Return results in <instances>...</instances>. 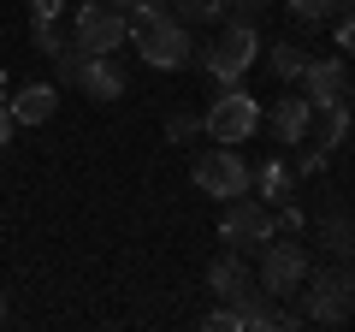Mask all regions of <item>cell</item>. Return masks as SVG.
<instances>
[{
    "mask_svg": "<svg viewBox=\"0 0 355 332\" xmlns=\"http://www.w3.org/2000/svg\"><path fill=\"white\" fill-rule=\"evenodd\" d=\"M349 308H355V267H349V261L308 267V279H302V308H296V315H302V320H320V326H338V320H349Z\"/></svg>",
    "mask_w": 355,
    "mask_h": 332,
    "instance_id": "cell-1",
    "label": "cell"
},
{
    "mask_svg": "<svg viewBox=\"0 0 355 332\" xmlns=\"http://www.w3.org/2000/svg\"><path fill=\"white\" fill-rule=\"evenodd\" d=\"M130 42L137 53L154 65V72H178V65H190V24H178L172 13H137L130 18Z\"/></svg>",
    "mask_w": 355,
    "mask_h": 332,
    "instance_id": "cell-2",
    "label": "cell"
},
{
    "mask_svg": "<svg viewBox=\"0 0 355 332\" xmlns=\"http://www.w3.org/2000/svg\"><path fill=\"white\" fill-rule=\"evenodd\" d=\"M202 131L214 142H231V149H237V142H249L254 131H261V101H254L243 83H219L214 107L202 113Z\"/></svg>",
    "mask_w": 355,
    "mask_h": 332,
    "instance_id": "cell-3",
    "label": "cell"
},
{
    "mask_svg": "<svg viewBox=\"0 0 355 332\" xmlns=\"http://www.w3.org/2000/svg\"><path fill=\"white\" fill-rule=\"evenodd\" d=\"M308 267H314V261H308V249L296 243V231H291V238H279V231H272V238L261 243L254 285H261L266 297H296V291H302V279H308Z\"/></svg>",
    "mask_w": 355,
    "mask_h": 332,
    "instance_id": "cell-4",
    "label": "cell"
},
{
    "mask_svg": "<svg viewBox=\"0 0 355 332\" xmlns=\"http://www.w3.org/2000/svg\"><path fill=\"white\" fill-rule=\"evenodd\" d=\"M254 60H261V36H254V24H225V36L202 53V65H207L214 83H243Z\"/></svg>",
    "mask_w": 355,
    "mask_h": 332,
    "instance_id": "cell-5",
    "label": "cell"
},
{
    "mask_svg": "<svg viewBox=\"0 0 355 332\" xmlns=\"http://www.w3.org/2000/svg\"><path fill=\"white\" fill-rule=\"evenodd\" d=\"M71 42H77L83 53H119V48L130 42V18L119 13L113 0H95V6H77Z\"/></svg>",
    "mask_w": 355,
    "mask_h": 332,
    "instance_id": "cell-6",
    "label": "cell"
},
{
    "mask_svg": "<svg viewBox=\"0 0 355 332\" xmlns=\"http://www.w3.org/2000/svg\"><path fill=\"white\" fill-rule=\"evenodd\" d=\"M279 231V219H272V208L261 202V196H231L225 202V219H219V238L231 243V249H261L266 238Z\"/></svg>",
    "mask_w": 355,
    "mask_h": 332,
    "instance_id": "cell-7",
    "label": "cell"
},
{
    "mask_svg": "<svg viewBox=\"0 0 355 332\" xmlns=\"http://www.w3.org/2000/svg\"><path fill=\"white\" fill-rule=\"evenodd\" d=\"M196 190H202V196H219V202L243 196V190H249V160H243L231 142L207 149L202 160H196Z\"/></svg>",
    "mask_w": 355,
    "mask_h": 332,
    "instance_id": "cell-8",
    "label": "cell"
},
{
    "mask_svg": "<svg viewBox=\"0 0 355 332\" xmlns=\"http://www.w3.org/2000/svg\"><path fill=\"white\" fill-rule=\"evenodd\" d=\"M266 131H272L279 149H302L308 131H314V101H308V95H279L272 113H266Z\"/></svg>",
    "mask_w": 355,
    "mask_h": 332,
    "instance_id": "cell-9",
    "label": "cell"
},
{
    "mask_svg": "<svg viewBox=\"0 0 355 332\" xmlns=\"http://www.w3.org/2000/svg\"><path fill=\"white\" fill-rule=\"evenodd\" d=\"M207 291H214L225 308H237L243 297L261 291V285H254V273H249V261H243V249H225V256H214V267H207Z\"/></svg>",
    "mask_w": 355,
    "mask_h": 332,
    "instance_id": "cell-10",
    "label": "cell"
},
{
    "mask_svg": "<svg viewBox=\"0 0 355 332\" xmlns=\"http://www.w3.org/2000/svg\"><path fill=\"white\" fill-rule=\"evenodd\" d=\"M302 95L314 107L349 101V65H343V60H308L302 65Z\"/></svg>",
    "mask_w": 355,
    "mask_h": 332,
    "instance_id": "cell-11",
    "label": "cell"
},
{
    "mask_svg": "<svg viewBox=\"0 0 355 332\" xmlns=\"http://www.w3.org/2000/svg\"><path fill=\"white\" fill-rule=\"evenodd\" d=\"M6 113H12V125H48L60 113V90L53 83H24V90L6 95Z\"/></svg>",
    "mask_w": 355,
    "mask_h": 332,
    "instance_id": "cell-12",
    "label": "cell"
},
{
    "mask_svg": "<svg viewBox=\"0 0 355 332\" xmlns=\"http://www.w3.org/2000/svg\"><path fill=\"white\" fill-rule=\"evenodd\" d=\"M77 90H83L89 101H119V95H125V72L113 65V53H89V60H83V77H77Z\"/></svg>",
    "mask_w": 355,
    "mask_h": 332,
    "instance_id": "cell-13",
    "label": "cell"
},
{
    "mask_svg": "<svg viewBox=\"0 0 355 332\" xmlns=\"http://www.w3.org/2000/svg\"><path fill=\"white\" fill-rule=\"evenodd\" d=\"M320 249L326 261H355V214H320Z\"/></svg>",
    "mask_w": 355,
    "mask_h": 332,
    "instance_id": "cell-14",
    "label": "cell"
},
{
    "mask_svg": "<svg viewBox=\"0 0 355 332\" xmlns=\"http://www.w3.org/2000/svg\"><path fill=\"white\" fill-rule=\"evenodd\" d=\"M249 196H261L266 208L291 202V166H284V160H266L261 172H249Z\"/></svg>",
    "mask_w": 355,
    "mask_h": 332,
    "instance_id": "cell-15",
    "label": "cell"
},
{
    "mask_svg": "<svg viewBox=\"0 0 355 332\" xmlns=\"http://www.w3.org/2000/svg\"><path fill=\"white\" fill-rule=\"evenodd\" d=\"M343 137H349V101L314 107V142L320 149H343Z\"/></svg>",
    "mask_w": 355,
    "mask_h": 332,
    "instance_id": "cell-16",
    "label": "cell"
},
{
    "mask_svg": "<svg viewBox=\"0 0 355 332\" xmlns=\"http://www.w3.org/2000/svg\"><path fill=\"white\" fill-rule=\"evenodd\" d=\"M172 18L178 24H214V18H225V0H172Z\"/></svg>",
    "mask_w": 355,
    "mask_h": 332,
    "instance_id": "cell-17",
    "label": "cell"
},
{
    "mask_svg": "<svg viewBox=\"0 0 355 332\" xmlns=\"http://www.w3.org/2000/svg\"><path fill=\"white\" fill-rule=\"evenodd\" d=\"M266 65H272V77H279V83H291V77H302V65H308V53L296 48V42H279V48L266 53Z\"/></svg>",
    "mask_w": 355,
    "mask_h": 332,
    "instance_id": "cell-18",
    "label": "cell"
},
{
    "mask_svg": "<svg viewBox=\"0 0 355 332\" xmlns=\"http://www.w3.org/2000/svg\"><path fill=\"white\" fill-rule=\"evenodd\" d=\"M343 6H349V0H291V13L302 18V24H326V18L343 13Z\"/></svg>",
    "mask_w": 355,
    "mask_h": 332,
    "instance_id": "cell-19",
    "label": "cell"
},
{
    "mask_svg": "<svg viewBox=\"0 0 355 332\" xmlns=\"http://www.w3.org/2000/svg\"><path fill=\"white\" fill-rule=\"evenodd\" d=\"M65 42H71V36H65V30H60V18H42V13H36V48L48 53V60H53V53L65 48Z\"/></svg>",
    "mask_w": 355,
    "mask_h": 332,
    "instance_id": "cell-20",
    "label": "cell"
},
{
    "mask_svg": "<svg viewBox=\"0 0 355 332\" xmlns=\"http://www.w3.org/2000/svg\"><path fill=\"white\" fill-rule=\"evenodd\" d=\"M83 60H89V53L77 48V42H65V48L53 53V65H60V83H77V77H83Z\"/></svg>",
    "mask_w": 355,
    "mask_h": 332,
    "instance_id": "cell-21",
    "label": "cell"
},
{
    "mask_svg": "<svg viewBox=\"0 0 355 332\" xmlns=\"http://www.w3.org/2000/svg\"><path fill=\"white\" fill-rule=\"evenodd\" d=\"M266 6H272V0H225L231 24H261V18H266Z\"/></svg>",
    "mask_w": 355,
    "mask_h": 332,
    "instance_id": "cell-22",
    "label": "cell"
},
{
    "mask_svg": "<svg viewBox=\"0 0 355 332\" xmlns=\"http://www.w3.org/2000/svg\"><path fill=\"white\" fill-rule=\"evenodd\" d=\"M166 137H172V142L202 137V113H172V119H166Z\"/></svg>",
    "mask_w": 355,
    "mask_h": 332,
    "instance_id": "cell-23",
    "label": "cell"
},
{
    "mask_svg": "<svg viewBox=\"0 0 355 332\" xmlns=\"http://www.w3.org/2000/svg\"><path fill=\"white\" fill-rule=\"evenodd\" d=\"M326 160H331V149H320V142H314V149L296 154V172H302V179H320V172H326Z\"/></svg>",
    "mask_w": 355,
    "mask_h": 332,
    "instance_id": "cell-24",
    "label": "cell"
},
{
    "mask_svg": "<svg viewBox=\"0 0 355 332\" xmlns=\"http://www.w3.org/2000/svg\"><path fill=\"white\" fill-rule=\"evenodd\" d=\"M125 18H137V13H172V0H113Z\"/></svg>",
    "mask_w": 355,
    "mask_h": 332,
    "instance_id": "cell-25",
    "label": "cell"
},
{
    "mask_svg": "<svg viewBox=\"0 0 355 332\" xmlns=\"http://www.w3.org/2000/svg\"><path fill=\"white\" fill-rule=\"evenodd\" d=\"M202 326H207V332H243V326H237V308H214Z\"/></svg>",
    "mask_w": 355,
    "mask_h": 332,
    "instance_id": "cell-26",
    "label": "cell"
},
{
    "mask_svg": "<svg viewBox=\"0 0 355 332\" xmlns=\"http://www.w3.org/2000/svg\"><path fill=\"white\" fill-rule=\"evenodd\" d=\"M338 48L355 53V6H343V18H338Z\"/></svg>",
    "mask_w": 355,
    "mask_h": 332,
    "instance_id": "cell-27",
    "label": "cell"
},
{
    "mask_svg": "<svg viewBox=\"0 0 355 332\" xmlns=\"http://www.w3.org/2000/svg\"><path fill=\"white\" fill-rule=\"evenodd\" d=\"M30 6H36L42 18H60V6H65V0H30Z\"/></svg>",
    "mask_w": 355,
    "mask_h": 332,
    "instance_id": "cell-28",
    "label": "cell"
},
{
    "mask_svg": "<svg viewBox=\"0 0 355 332\" xmlns=\"http://www.w3.org/2000/svg\"><path fill=\"white\" fill-rule=\"evenodd\" d=\"M6 142H12V113L0 107V149H6Z\"/></svg>",
    "mask_w": 355,
    "mask_h": 332,
    "instance_id": "cell-29",
    "label": "cell"
},
{
    "mask_svg": "<svg viewBox=\"0 0 355 332\" xmlns=\"http://www.w3.org/2000/svg\"><path fill=\"white\" fill-rule=\"evenodd\" d=\"M6 95H12V83H6V72H0V107H6Z\"/></svg>",
    "mask_w": 355,
    "mask_h": 332,
    "instance_id": "cell-30",
    "label": "cell"
},
{
    "mask_svg": "<svg viewBox=\"0 0 355 332\" xmlns=\"http://www.w3.org/2000/svg\"><path fill=\"white\" fill-rule=\"evenodd\" d=\"M0 320H6V297H0Z\"/></svg>",
    "mask_w": 355,
    "mask_h": 332,
    "instance_id": "cell-31",
    "label": "cell"
},
{
    "mask_svg": "<svg viewBox=\"0 0 355 332\" xmlns=\"http://www.w3.org/2000/svg\"><path fill=\"white\" fill-rule=\"evenodd\" d=\"M349 267H355V261H349Z\"/></svg>",
    "mask_w": 355,
    "mask_h": 332,
    "instance_id": "cell-32",
    "label": "cell"
}]
</instances>
